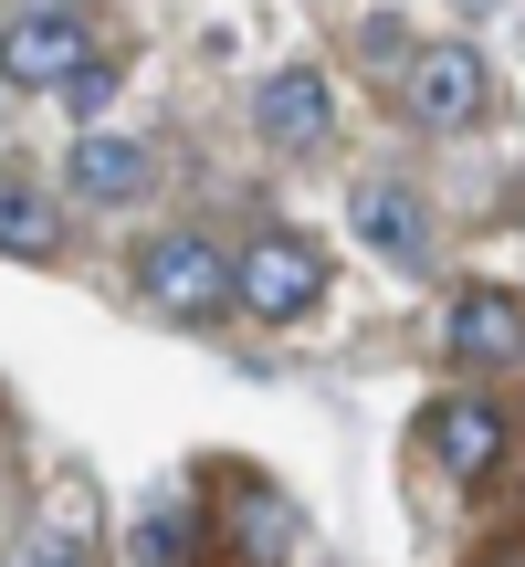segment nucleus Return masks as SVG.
<instances>
[{"label":"nucleus","instance_id":"obj_1","mask_svg":"<svg viewBox=\"0 0 525 567\" xmlns=\"http://www.w3.org/2000/svg\"><path fill=\"white\" fill-rule=\"evenodd\" d=\"M316 295H326V252H316V231H253V243L231 252V305H243V316L295 326Z\"/></svg>","mask_w":525,"mask_h":567},{"label":"nucleus","instance_id":"obj_2","mask_svg":"<svg viewBox=\"0 0 525 567\" xmlns=\"http://www.w3.org/2000/svg\"><path fill=\"white\" fill-rule=\"evenodd\" d=\"M137 295L179 326H210L231 305V252L210 231H158V243H137Z\"/></svg>","mask_w":525,"mask_h":567},{"label":"nucleus","instance_id":"obj_3","mask_svg":"<svg viewBox=\"0 0 525 567\" xmlns=\"http://www.w3.org/2000/svg\"><path fill=\"white\" fill-rule=\"evenodd\" d=\"M389 95H400V116L410 126H431V137H463L473 116H484V53H473V42H421V53H400V84H389Z\"/></svg>","mask_w":525,"mask_h":567},{"label":"nucleus","instance_id":"obj_4","mask_svg":"<svg viewBox=\"0 0 525 567\" xmlns=\"http://www.w3.org/2000/svg\"><path fill=\"white\" fill-rule=\"evenodd\" d=\"M84 63H95V32H84V11H11V21H0V84L63 95Z\"/></svg>","mask_w":525,"mask_h":567},{"label":"nucleus","instance_id":"obj_5","mask_svg":"<svg viewBox=\"0 0 525 567\" xmlns=\"http://www.w3.org/2000/svg\"><path fill=\"white\" fill-rule=\"evenodd\" d=\"M421 442H431V463H442V473H463V484H473V473L505 463V410H494L484 389H442V400L421 410Z\"/></svg>","mask_w":525,"mask_h":567},{"label":"nucleus","instance_id":"obj_6","mask_svg":"<svg viewBox=\"0 0 525 567\" xmlns=\"http://www.w3.org/2000/svg\"><path fill=\"white\" fill-rule=\"evenodd\" d=\"M347 221H358V243L379 252V264H400V274L431 264V210H421V189H410V179H358Z\"/></svg>","mask_w":525,"mask_h":567},{"label":"nucleus","instance_id":"obj_7","mask_svg":"<svg viewBox=\"0 0 525 567\" xmlns=\"http://www.w3.org/2000/svg\"><path fill=\"white\" fill-rule=\"evenodd\" d=\"M452 358L463 368H505V358H525V305L505 295V284H473V295H452Z\"/></svg>","mask_w":525,"mask_h":567},{"label":"nucleus","instance_id":"obj_8","mask_svg":"<svg viewBox=\"0 0 525 567\" xmlns=\"http://www.w3.org/2000/svg\"><path fill=\"white\" fill-rule=\"evenodd\" d=\"M253 126H262L274 147H326V126H337V105H326V74H316V63H284V74L253 95Z\"/></svg>","mask_w":525,"mask_h":567},{"label":"nucleus","instance_id":"obj_9","mask_svg":"<svg viewBox=\"0 0 525 567\" xmlns=\"http://www.w3.org/2000/svg\"><path fill=\"white\" fill-rule=\"evenodd\" d=\"M0 252H11V264H53V252H63V200H53V179L0 168Z\"/></svg>","mask_w":525,"mask_h":567},{"label":"nucleus","instance_id":"obj_10","mask_svg":"<svg viewBox=\"0 0 525 567\" xmlns=\"http://www.w3.org/2000/svg\"><path fill=\"white\" fill-rule=\"evenodd\" d=\"M63 179H74L84 200H137L147 189V137H84Z\"/></svg>","mask_w":525,"mask_h":567},{"label":"nucleus","instance_id":"obj_11","mask_svg":"<svg viewBox=\"0 0 525 567\" xmlns=\"http://www.w3.org/2000/svg\"><path fill=\"white\" fill-rule=\"evenodd\" d=\"M189 557H200V515H189L179 494L147 505V515H137V567H189Z\"/></svg>","mask_w":525,"mask_h":567},{"label":"nucleus","instance_id":"obj_12","mask_svg":"<svg viewBox=\"0 0 525 567\" xmlns=\"http://www.w3.org/2000/svg\"><path fill=\"white\" fill-rule=\"evenodd\" d=\"M21 567H95V536H84V515H42V526L21 536Z\"/></svg>","mask_w":525,"mask_h":567},{"label":"nucleus","instance_id":"obj_13","mask_svg":"<svg viewBox=\"0 0 525 567\" xmlns=\"http://www.w3.org/2000/svg\"><path fill=\"white\" fill-rule=\"evenodd\" d=\"M243 547L253 557H284V547H295V505H284V494H253V505H243Z\"/></svg>","mask_w":525,"mask_h":567},{"label":"nucleus","instance_id":"obj_14","mask_svg":"<svg viewBox=\"0 0 525 567\" xmlns=\"http://www.w3.org/2000/svg\"><path fill=\"white\" fill-rule=\"evenodd\" d=\"M105 95H116V74H105V63H84V74L63 84V105H74V116H105Z\"/></svg>","mask_w":525,"mask_h":567}]
</instances>
